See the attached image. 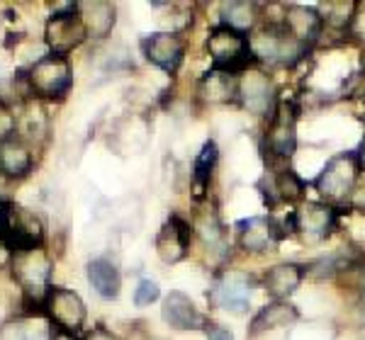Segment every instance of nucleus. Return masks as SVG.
<instances>
[{"instance_id": "nucleus-20", "label": "nucleus", "mask_w": 365, "mask_h": 340, "mask_svg": "<svg viewBox=\"0 0 365 340\" xmlns=\"http://www.w3.org/2000/svg\"><path fill=\"white\" fill-rule=\"evenodd\" d=\"M88 282H91L98 297H103V299L120 297V289H122L120 270H117L108 257H96V260L88 262Z\"/></svg>"}, {"instance_id": "nucleus-23", "label": "nucleus", "mask_w": 365, "mask_h": 340, "mask_svg": "<svg viewBox=\"0 0 365 340\" xmlns=\"http://www.w3.org/2000/svg\"><path fill=\"white\" fill-rule=\"evenodd\" d=\"M297 321V312L295 307L285 302H273L268 304L266 309H261L251 321V336H258L261 331H270V328H280V326H287Z\"/></svg>"}, {"instance_id": "nucleus-35", "label": "nucleus", "mask_w": 365, "mask_h": 340, "mask_svg": "<svg viewBox=\"0 0 365 340\" xmlns=\"http://www.w3.org/2000/svg\"><path fill=\"white\" fill-rule=\"evenodd\" d=\"M361 294L365 299V272H363V277H361Z\"/></svg>"}, {"instance_id": "nucleus-11", "label": "nucleus", "mask_w": 365, "mask_h": 340, "mask_svg": "<svg viewBox=\"0 0 365 340\" xmlns=\"http://www.w3.org/2000/svg\"><path fill=\"white\" fill-rule=\"evenodd\" d=\"M146 61H151L166 73H175L185 56V44L175 32H154L141 42Z\"/></svg>"}, {"instance_id": "nucleus-21", "label": "nucleus", "mask_w": 365, "mask_h": 340, "mask_svg": "<svg viewBox=\"0 0 365 340\" xmlns=\"http://www.w3.org/2000/svg\"><path fill=\"white\" fill-rule=\"evenodd\" d=\"M115 5L110 3H83L81 5V22L86 27L88 37L105 39L115 27Z\"/></svg>"}, {"instance_id": "nucleus-16", "label": "nucleus", "mask_w": 365, "mask_h": 340, "mask_svg": "<svg viewBox=\"0 0 365 340\" xmlns=\"http://www.w3.org/2000/svg\"><path fill=\"white\" fill-rule=\"evenodd\" d=\"M161 316L170 328H175V331H195V328L205 324L202 314L195 309L192 299L187 294H182V292H170L166 297V302H163Z\"/></svg>"}, {"instance_id": "nucleus-25", "label": "nucleus", "mask_w": 365, "mask_h": 340, "mask_svg": "<svg viewBox=\"0 0 365 340\" xmlns=\"http://www.w3.org/2000/svg\"><path fill=\"white\" fill-rule=\"evenodd\" d=\"M322 10V22L329 27H336V29H344L349 27L353 22V13H356V3H322L319 5Z\"/></svg>"}, {"instance_id": "nucleus-1", "label": "nucleus", "mask_w": 365, "mask_h": 340, "mask_svg": "<svg viewBox=\"0 0 365 340\" xmlns=\"http://www.w3.org/2000/svg\"><path fill=\"white\" fill-rule=\"evenodd\" d=\"M44 224L32 209H25L15 202L0 204V243L13 255L29 253L42 248Z\"/></svg>"}, {"instance_id": "nucleus-27", "label": "nucleus", "mask_w": 365, "mask_h": 340, "mask_svg": "<svg viewBox=\"0 0 365 340\" xmlns=\"http://www.w3.org/2000/svg\"><path fill=\"white\" fill-rule=\"evenodd\" d=\"M275 190L280 192L282 199H297V197H302L304 183L295 170H280L278 178H275Z\"/></svg>"}, {"instance_id": "nucleus-10", "label": "nucleus", "mask_w": 365, "mask_h": 340, "mask_svg": "<svg viewBox=\"0 0 365 340\" xmlns=\"http://www.w3.org/2000/svg\"><path fill=\"white\" fill-rule=\"evenodd\" d=\"M241 105L249 112L258 117H270L273 119L278 110V97H275V85L266 73L261 71H244L239 78V95Z\"/></svg>"}, {"instance_id": "nucleus-34", "label": "nucleus", "mask_w": 365, "mask_h": 340, "mask_svg": "<svg viewBox=\"0 0 365 340\" xmlns=\"http://www.w3.org/2000/svg\"><path fill=\"white\" fill-rule=\"evenodd\" d=\"M10 255H13V253H10V250L5 248L3 243H0V267H3V265H8V262H10Z\"/></svg>"}, {"instance_id": "nucleus-6", "label": "nucleus", "mask_w": 365, "mask_h": 340, "mask_svg": "<svg viewBox=\"0 0 365 340\" xmlns=\"http://www.w3.org/2000/svg\"><path fill=\"white\" fill-rule=\"evenodd\" d=\"M358 161L356 154H339L329 158L327 166L317 178V192L327 199V204H339L351 197L358 180Z\"/></svg>"}, {"instance_id": "nucleus-18", "label": "nucleus", "mask_w": 365, "mask_h": 340, "mask_svg": "<svg viewBox=\"0 0 365 340\" xmlns=\"http://www.w3.org/2000/svg\"><path fill=\"white\" fill-rule=\"evenodd\" d=\"M32 170V151L20 139H8L0 142V178L17 180L25 178Z\"/></svg>"}, {"instance_id": "nucleus-4", "label": "nucleus", "mask_w": 365, "mask_h": 340, "mask_svg": "<svg viewBox=\"0 0 365 340\" xmlns=\"http://www.w3.org/2000/svg\"><path fill=\"white\" fill-rule=\"evenodd\" d=\"M46 44L49 51L56 56H66L71 49H76L88 37L86 27L81 22V5L78 3H58L54 15L46 22Z\"/></svg>"}, {"instance_id": "nucleus-12", "label": "nucleus", "mask_w": 365, "mask_h": 340, "mask_svg": "<svg viewBox=\"0 0 365 340\" xmlns=\"http://www.w3.org/2000/svg\"><path fill=\"white\" fill-rule=\"evenodd\" d=\"M282 236H285L282 226L275 219H268V216H251V219L239 224V243L249 253L273 250Z\"/></svg>"}, {"instance_id": "nucleus-13", "label": "nucleus", "mask_w": 365, "mask_h": 340, "mask_svg": "<svg viewBox=\"0 0 365 340\" xmlns=\"http://www.w3.org/2000/svg\"><path fill=\"white\" fill-rule=\"evenodd\" d=\"M295 122H297V112L292 110V105H287V102L278 105L273 119H270V129L266 137L268 151L275 158H290L295 154V146H297Z\"/></svg>"}, {"instance_id": "nucleus-19", "label": "nucleus", "mask_w": 365, "mask_h": 340, "mask_svg": "<svg viewBox=\"0 0 365 340\" xmlns=\"http://www.w3.org/2000/svg\"><path fill=\"white\" fill-rule=\"evenodd\" d=\"M304 277V270L295 265V262H282V265L270 267L263 277V287L275 302H282L290 294H295V289L302 285Z\"/></svg>"}, {"instance_id": "nucleus-8", "label": "nucleus", "mask_w": 365, "mask_h": 340, "mask_svg": "<svg viewBox=\"0 0 365 340\" xmlns=\"http://www.w3.org/2000/svg\"><path fill=\"white\" fill-rule=\"evenodd\" d=\"M44 312L49 316L51 326L61 331L76 333L86 321V304L83 299L66 287H49L44 299Z\"/></svg>"}, {"instance_id": "nucleus-24", "label": "nucleus", "mask_w": 365, "mask_h": 340, "mask_svg": "<svg viewBox=\"0 0 365 340\" xmlns=\"http://www.w3.org/2000/svg\"><path fill=\"white\" fill-rule=\"evenodd\" d=\"M258 20V5L256 3H225L222 5V25L244 32L251 29Z\"/></svg>"}, {"instance_id": "nucleus-31", "label": "nucleus", "mask_w": 365, "mask_h": 340, "mask_svg": "<svg viewBox=\"0 0 365 340\" xmlns=\"http://www.w3.org/2000/svg\"><path fill=\"white\" fill-rule=\"evenodd\" d=\"M86 340H120L115 336V333H110L108 328H103V326H98V328H93L91 333H88V338Z\"/></svg>"}, {"instance_id": "nucleus-30", "label": "nucleus", "mask_w": 365, "mask_h": 340, "mask_svg": "<svg viewBox=\"0 0 365 340\" xmlns=\"http://www.w3.org/2000/svg\"><path fill=\"white\" fill-rule=\"evenodd\" d=\"M207 340H234V336L222 326H207Z\"/></svg>"}, {"instance_id": "nucleus-22", "label": "nucleus", "mask_w": 365, "mask_h": 340, "mask_svg": "<svg viewBox=\"0 0 365 340\" xmlns=\"http://www.w3.org/2000/svg\"><path fill=\"white\" fill-rule=\"evenodd\" d=\"M200 95L207 102H232L239 95V78L227 71H212L200 80Z\"/></svg>"}, {"instance_id": "nucleus-26", "label": "nucleus", "mask_w": 365, "mask_h": 340, "mask_svg": "<svg viewBox=\"0 0 365 340\" xmlns=\"http://www.w3.org/2000/svg\"><path fill=\"white\" fill-rule=\"evenodd\" d=\"M217 158H220V151H217V144L215 142H207L202 146V151L197 154L195 158V183L197 185H207L210 183V175H212V170H215L217 166Z\"/></svg>"}, {"instance_id": "nucleus-15", "label": "nucleus", "mask_w": 365, "mask_h": 340, "mask_svg": "<svg viewBox=\"0 0 365 340\" xmlns=\"http://www.w3.org/2000/svg\"><path fill=\"white\" fill-rule=\"evenodd\" d=\"M187 245H190V224L182 221L180 216H170L168 224L161 228L156 236V253L163 262L173 265L185 257Z\"/></svg>"}, {"instance_id": "nucleus-5", "label": "nucleus", "mask_w": 365, "mask_h": 340, "mask_svg": "<svg viewBox=\"0 0 365 340\" xmlns=\"http://www.w3.org/2000/svg\"><path fill=\"white\" fill-rule=\"evenodd\" d=\"M207 51L212 56V63L217 71H227L234 73L239 68H244L251 61V49H249V37L244 32L220 25L210 32L207 37Z\"/></svg>"}, {"instance_id": "nucleus-9", "label": "nucleus", "mask_w": 365, "mask_h": 340, "mask_svg": "<svg viewBox=\"0 0 365 340\" xmlns=\"http://www.w3.org/2000/svg\"><path fill=\"white\" fill-rule=\"evenodd\" d=\"M253 292V277L239 270H227V272L217 275L215 285H212V302L217 307L227 309L234 314L249 312Z\"/></svg>"}, {"instance_id": "nucleus-36", "label": "nucleus", "mask_w": 365, "mask_h": 340, "mask_svg": "<svg viewBox=\"0 0 365 340\" xmlns=\"http://www.w3.org/2000/svg\"><path fill=\"white\" fill-rule=\"evenodd\" d=\"M361 63H363V68H365V49H363V56H361Z\"/></svg>"}, {"instance_id": "nucleus-7", "label": "nucleus", "mask_w": 365, "mask_h": 340, "mask_svg": "<svg viewBox=\"0 0 365 340\" xmlns=\"http://www.w3.org/2000/svg\"><path fill=\"white\" fill-rule=\"evenodd\" d=\"M13 272L20 280L25 297L29 302H37V307L44 309V299L49 292V272H51V260L42 248H34L29 253L13 255Z\"/></svg>"}, {"instance_id": "nucleus-2", "label": "nucleus", "mask_w": 365, "mask_h": 340, "mask_svg": "<svg viewBox=\"0 0 365 340\" xmlns=\"http://www.w3.org/2000/svg\"><path fill=\"white\" fill-rule=\"evenodd\" d=\"M251 56L268 66H295L299 58L307 56V44L297 42L285 27L280 25H263L249 37Z\"/></svg>"}, {"instance_id": "nucleus-29", "label": "nucleus", "mask_w": 365, "mask_h": 340, "mask_svg": "<svg viewBox=\"0 0 365 340\" xmlns=\"http://www.w3.org/2000/svg\"><path fill=\"white\" fill-rule=\"evenodd\" d=\"M15 129H17L15 115L10 112L5 105H0V142H8V139H13L15 137Z\"/></svg>"}, {"instance_id": "nucleus-3", "label": "nucleus", "mask_w": 365, "mask_h": 340, "mask_svg": "<svg viewBox=\"0 0 365 340\" xmlns=\"http://www.w3.org/2000/svg\"><path fill=\"white\" fill-rule=\"evenodd\" d=\"M22 75H25V85H27L29 95L46 97V100L63 97L68 92L71 83H73V75H71V66H68L66 56H56V54L42 56Z\"/></svg>"}, {"instance_id": "nucleus-14", "label": "nucleus", "mask_w": 365, "mask_h": 340, "mask_svg": "<svg viewBox=\"0 0 365 340\" xmlns=\"http://www.w3.org/2000/svg\"><path fill=\"white\" fill-rule=\"evenodd\" d=\"M295 226L309 241H322L336 226V212H334L331 204L307 202L299 207V212H295Z\"/></svg>"}, {"instance_id": "nucleus-33", "label": "nucleus", "mask_w": 365, "mask_h": 340, "mask_svg": "<svg viewBox=\"0 0 365 340\" xmlns=\"http://www.w3.org/2000/svg\"><path fill=\"white\" fill-rule=\"evenodd\" d=\"M356 161H358V168H365V137H363V142L356 151Z\"/></svg>"}, {"instance_id": "nucleus-28", "label": "nucleus", "mask_w": 365, "mask_h": 340, "mask_svg": "<svg viewBox=\"0 0 365 340\" xmlns=\"http://www.w3.org/2000/svg\"><path fill=\"white\" fill-rule=\"evenodd\" d=\"M158 297H161V289H158V285L154 280H141L137 285V289H134V304H137V307H149Z\"/></svg>"}, {"instance_id": "nucleus-17", "label": "nucleus", "mask_w": 365, "mask_h": 340, "mask_svg": "<svg viewBox=\"0 0 365 340\" xmlns=\"http://www.w3.org/2000/svg\"><path fill=\"white\" fill-rule=\"evenodd\" d=\"M282 27L302 44H312L317 42V37L322 34V15L312 8H304V5H290L285 10V17H282Z\"/></svg>"}, {"instance_id": "nucleus-32", "label": "nucleus", "mask_w": 365, "mask_h": 340, "mask_svg": "<svg viewBox=\"0 0 365 340\" xmlns=\"http://www.w3.org/2000/svg\"><path fill=\"white\" fill-rule=\"evenodd\" d=\"M49 340H81V338L76 336V333H71V331H61V328H54V326H51Z\"/></svg>"}]
</instances>
